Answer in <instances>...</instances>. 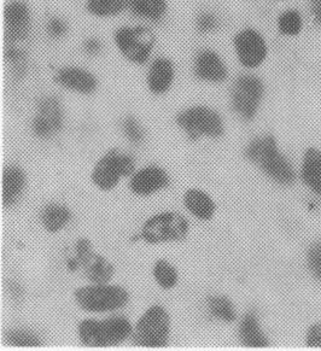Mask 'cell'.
I'll use <instances>...</instances> for the list:
<instances>
[{"mask_svg":"<svg viewBox=\"0 0 321 351\" xmlns=\"http://www.w3.org/2000/svg\"><path fill=\"white\" fill-rule=\"evenodd\" d=\"M246 156L278 185L292 186L296 182V171L289 158L281 154L274 136L252 139L246 146Z\"/></svg>","mask_w":321,"mask_h":351,"instance_id":"cell-1","label":"cell"},{"mask_svg":"<svg viewBox=\"0 0 321 351\" xmlns=\"http://www.w3.org/2000/svg\"><path fill=\"white\" fill-rule=\"evenodd\" d=\"M133 327L125 316H111L104 320L86 319L78 328L79 339L87 348L119 346L132 336Z\"/></svg>","mask_w":321,"mask_h":351,"instance_id":"cell-2","label":"cell"},{"mask_svg":"<svg viewBox=\"0 0 321 351\" xmlns=\"http://www.w3.org/2000/svg\"><path fill=\"white\" fill-rule=\"evenodd\" d=\"M171 333V319L163 306H154L141 315L133 328L132 338L136 346L158 349L167 346Z\"/></svg>","mask_w":321,"mask_h":351,"instance_id":"cell-3","label":"cell"},{"mask_svg":"<svg viewBox=\"0 0 321 351\" xmlns=\"http://www.w3.org/2000/svg\"><path fill=\"white\" fill-rule=\"evenodd\" d=\"M75 301L80 308L88 313H109L125 306L130 296L121 286L92 284L78 289Z\"/></svg>","mask_w":321,"mask_h":351,"instance_id":"cell-4","label":"cell"},{"mask_svg":"<svg viewBox=\"0 0 321 351\" xmlns=\"http://www.w3.org/2000/svg\"><path fill=\"white\" fill-rule=\"evenodd\" d=\"M189 233V222L176 211H166L151 216L141 227V239L149 244L184 239Z\"/></svg>","mask_w":321,"mask_h":351,"instance_id":"cell-5","label":"cell"},{"mask_svg":"<svg viewBox=\"0 0 321 351\" xmlns=\"http://www.w3.org/2000/svg\"><path fill=\"white\" fill-rule=\"evenodd\" d=\"M134 169L136 161L131 155L112 149L95 165L92 171V181L101 190L110 191L120 182L121 178L133 176Z\"/></svg>","mask_w":321,"mask_h":351,"instance_id":"cell-6","label":"cell"},{"mask_svg":"<svg viewBox=\"0 0 321 351\" xmlns=\"http://www.w3.org/2000/svg\"><path fill=\"white\" fill-rule=\"evenodd\" d=\"M176 122L190 136L191 141H197L201 136L220 138L224 134L221 116L208 106H192L181 111Z\"/></svg>","mask_w":321,"mask_h":351,"instance_id":"cell-7","label":"cell"},{"mask_svg":"<svg viewBox=\"0 0 321 351\" xmlns=\"http://www.w3.org/2000/svg\"><path fill=\"white\" fill-rule=\"evenodd\" d=\"M115 44L127 60L143 64L150 58L155 39L143 25H126L116 30Z\"/></svg>","mask_w":321,"mask_h":351,"instance_id":"cell-8","label":"cell"},{"mask_svg":"<svg viewBox=\"0 0 321 351\" xmlns=\"http://www.w3.org/2000/svg\"><path fill=\"white\" fill-rule=\"evenodd\" d=\"M262 81L252 75L238 77L232 90V106L243 120L255 117L263 97Z\"/></svg>","mask_w":321,"mask_h":351,"instance_id":"cell-9","label":"cell"},{"mask_svg":"<svg viewBox=\"0 0 321 351\" xmlns=\"http://www.w3.org/2000/svg\"><path fill=\"white\" fill-rule=\"evenodd\" d=\"M75 254V260L79 267L85 269L86 278L92 284H108V281L114 276V266L110 262L106 261L104 257L93 252L90 241L82 238L76 241Z\"/></svg>","mask_w":321,"mask_h":351,"instance_id":"cell-10","label":"cell"},{"mask_svg":"<svg viewBox=\"0 0 321 351\" xmlns=\"http://www.w3.org/2000/svg\"><path fill=\"white\" fill-rule=\"evenodd\" d=\"M235 49L241 64L249 69L261 66L267 57V44L255 29H244L235 38Z\"/></svg>","mask_w":321,"mask_h":351,"instance_id":"cell-11","label":"cell"},{"mask_svg":"<svg viewBox=\"0 0 321 351\" xmlns=\"http://www.w3.org/2000/svg\"><path fill=\"white\" fill-rule=\"evenodd\" d=\"M63 127V111L55 97H45L39 101L38 114L33 121V131L39 138H49Z\"/></svg>","mask_w":321,"mask_h":351,"instance_id":"cell-12","label":"cell"},{"mask_svg":"<svg viewBox=\"0 0 321 351\" xmlns=\"http://www.w3.org/2000/svg\"><path fill=\"white\" fill-rule=\"evenodd\" d=\"M169 185V176L157 166H149L131 176L130 187L136 196L146 197L163 190Z\"/></svg>","mask_w":321,"mask_h":351,"instance_id":"cell-13","label":"cell"},{"mask_svg":"<svg viewBox=\"0 0 321 351\" xmlns=\"http://www.w3.org/2000/svg\"><path fill=\"white\" fill-rule=\"evenodd\" d=\"M6 41L23 40L30 27V11L23 1H12L4 11Z\"/></svg>","mask_w":321,"mask_h":351,"instance_id":"cell-14","label":"cell"},{"mask_svg":"<svg viewBox=\"0 0 321 351\" xmlns=\"http://www.w3.org/2000/svg\"><path fill=\"white\" fill-rule=\"evenodd\" d=\"M56 81L66 90L81 95H91L97 90V79L90 71L80 66H64L56 74Z\"/></svg>","mask_w":321,"mask_h":351,"instance_id":"cell-15","label":"cell"},{"mask_svg":"<svg viewBox=\"0 0 321 351\" xmlns=\"http://www.w3.org/2000/svg\"><path fill=\"white\" fill-rule=\"evenodd\" d=\"M195 74L206 82H222L226 80L227 68L220 56L213 50H203L195 60Z\"/></svg>","mask_w":321,"mask_h":351,"instance_id":"cell-16","label":"cell"},{"mask_svg":"<svg viewBox=\"0 0 321 351\" xmlns=\"http://www.w3.org/2000/svg\"><path fill=\"white\" fill-rule=\"evenodd\" d=\"M241 344L251 349H265L270 346V341L262 331L259 316L255 311H246L241 317L238 330Z\"/></svg>","mask_w":321,"mask_h":351,"instance_id":"cell-17","label":"cell"},{"mask_svg":"<svg viewBox=\"0 0 321 351\" xmlns=\"http://www.w3.org/2000/svg\"><path fill=\"white\" fill-rule=\"evenodd\" d=\"M301 179L311 193L321 198V150L318 147H308L301 163Z\"/></svg>","mask_w":321,"mask_h":351,"instance_id":"cell-18","label":"cell"},{"mask_svg":"<svg viewBox=\"0 0 321 351\" xmlns=\"http://www.w3.org/2000/svg\"><path fill=\"white\" fill-rule=\"evenodd\" d=\"M176 76L174 64L166 57L154 60L147 74V85L152 93L163 95L171 88Z\"/></svg>","mask_w":321,"mask_h":351,"instance_id":"cell-19","label":"cell"},{"mask_svg":"<svg viewBox=\"0 0 321 351\" xmlns=\"http://www.w3.org/2000/svg\"><path fill=\"white\" fill-rule=\"evenodd\" d=\"M3 192L1 199L6 208L15 206L20 201L25 187V171L20 167L8 166L3 171Z\"/></svg>","mask_w":321,"mask_h":351,"instance_id":"cell-20","label":"cell"},{"mask_svg":"<svg viewBox=\"0 0 321 351\" xmlns=\"http://www.w3.org/2000/svg\"><path fill=\"white\" fill-rule=\"evenodd\" d=\"M184 204L191 214L200 220H211L215 214V203L204 191L191 189L184 196Z\"/></svg>","mask_w":321,"mask_h":351,"instance_id":"cell-21","label":"cell"},{"mask_svg":"<svg viewBox=\"0 0 321 351\" xmlns=\"http://www.w3.org/2000/svg\"><path fill=\"white\" fill-rule=\"evenodd\" d=\"M41 223L46 231L56 233L63 230L71 222V211L66 206L51 203L44 206L41 211Z\"/></svg>","mask_w":321,"mask_h":351,"instance_id":"cell-22","label":"cell"},{"mask_svg":"<svg viewBox=\"0 0 321 351\" xmlns=\"http://www.w3.org/2000/svg\"><path fill=\"white\" fill-rule=\"evenodd\" d=\"M132 14L144 20L158 21L167 11L166 0H130Z\"/></svg>","mask_w":321,"mask_h":351,"instance_id":"cell-23","label":"cell"},{"mask_svg":"<svg viewBox=\"0 0 321 351\" xmlns=\"http://www.w3.org/2000/svg\"><path fill=\"white\" fill-rule=\"evenodd\" d=\"M208 311L221 322L231 324L237 319L236 308L231 300L225 296H211L206 300Z\"/></svg>","mask_w":321,"mask_h":351,"instance_id":"cell-24","label":"cell"},{"mask_svg":"<svg viewBox=\"0 0 321 351\" xmlns=\"http://www.w3.org/2000/svg\"><path fill=\"white\" fill-rule=\"evenodd\" d=\"M130 0H87V10L97 17H111L121 14Z\"/></svg>","mask_w":321,"mask_h":351,"instance_id":"cell-25","label":"cell"},{"mask_svg":"<svg viewBox=\"0 0 321 351\" xmlns=\"http://www.w3.org/2000/svg\"><path fill=\"white\" fill-rule=\"evenodd\" d=\"M154 278L163 290H171L178 282V271L166 260H160L154 266Z\"/></svg>","mask_w":321,"mask_h":351,"instance_id":"cell-26","label":"cell"},{"mask_svg":"<svg viewBox=\"0 0 321 351\" xmlns=\"http://www.w3.org/2000/svg\"><path fill=\"white\" fill-rule=\"evenodd\" d=\"M5 338L11 346L19 348H38L41 346L40 337L38 336L36 332L23 328L11 330L6 333Z\"/></svg>","mask_w":321,"mask_h":351,"instance_id":"cell-27","label":"cell"},{"mask_svg":"<svg viewBox=\"0 0 321 351\" xmlns=\"http://www.w3.org/2000/svg\"><path fill=\"white\" fill-rule=\"evenodd\" d=\"M302 17L296 10H287L278 19V28L284 36H297L302 30Z\"/></svg>","mask_w":321,"mask_h":351,"instance_id":"cell-28","label":"cell"},{"mask_svg":"<svg viewBox=\"0 0 321 351\" xmlns=\"http://www.w3.org/2000/svg\"><path fill=\"white\" fill-rule=\"evenodd\" d=\"M306 263L311 276L321 282V241L309 244L306 252Z\"/></svg>","mask_w":321,"mask_h":351,"instance_id":"cell-29","label":"cell"},{"mask_svg":"<svg viewBox=\"0 0 321 351\" xmlns=\"http://www.w3.org/2000/svg\"><path fill=\"white\" fill-rule=\"evenodd\" d=\"M122 128H123L126 136L132 143L139 144V143L144 141V132H143L141 125L138 123V121L134 117H132V116L126 117L123 123H122Z\"/></svg>","mask_w":321,"mask_h":351,"instance_id":"cell-30","label":"cell"},{"mask_svg":"<svg viewBox=\"0 0 321 351\" xmlns=\"http://www.w3.org/2000/svg\"><path fill=\"white\" fill-rule=\"evenodd\" d=\"M305 343L307 348L321 349V322H314L307 328Z\"/></svg>","mask_w":321,"mask_h":351,"instance_id":"cell-31","label":"cell"},{"mask_svg":"<svg viewBox=\"0 0 321 351\" xmlns=\"http://www.w3.org/2000/svg\"><path fill=\"white\" fill-rule=\"evenodd\" d=\"M197 25H198V29L203 33H209L211 30L215 29L217 21L215 16L211 12H203L197 20Z\"/></svg>","mask_w":321,"mask_h":351,"instance_id":"cell-32","label":"cell"},{"mask_svg":"<svg viewBox=\"0 0 321 351\" xmlns=\"http://www.w3.org/2000/svg\"><path fill=\"white\" fill-rule=\"evenodd\" d=\"M47 32L54 38H60L67 33L66 22L60 20V17H54L47 23Z\"/></svg>","mask_w":321,"mask_h":351,"instance_id":"cell-33","label":"cell"},{"mask_svg":"<svg viewBox=\"0 0 321 351\" xmlns=\"http://www.w3.org/2000/svg\"><path fill=\"white\" fill-rule=\"evenodd\" d=\"M84 47L88 55H97L102 49L101 41L98 40L97 38H90L85 41Z\"/></svg>","mask_w":321,"mask_h":351,"instance_id":"cell-34","label":"cell"},{"mask_svg":"<svg viewBox=\"0 0 321 351\" xmlns=\"http://www.w3.org/2000/svg\"><path fill=\"white\" fill-rule=\"evenodd\" d=\"M311 5L316 22L321 23V0H311Z\"/></svg>","mask_w":321,"mask_h":351,"instance_id":"cell-35","label":"cell"}]
</instances>
